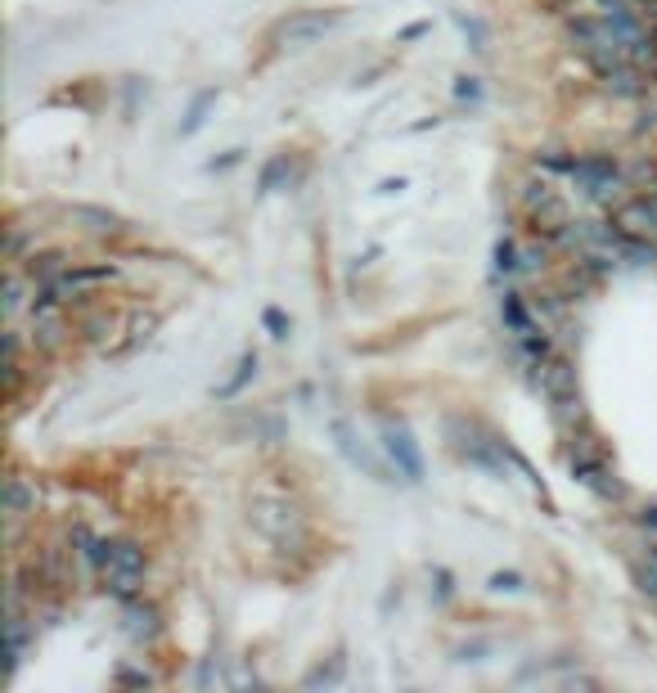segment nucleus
Wrapping results in <instances>:
<instances>
[{"label":"nucleus","instance_id":"obj_35","mask_svg":"<svg viewBox=\"0 0 657 693\" xmlns=\"http://www.w3.org/2000/svg\"><path fill=\"white\" fill-rule=\"evenodd\" d=\"M423 32H428V23H410L401 36H396V41H414V36H423Z\"/></svg>","mask_w":657,"mask_h":693},{"label":"nucleus","instance_id":"obj_15","mask_svg":"<svg viewBox=\"0 0 657 693\" xmlns=\"http://www.w3.org/2000/svg\"><path fill=\"white\" fill-rule=\"evenodd\" d=\"M68 266H72V261H68V252L50 248V252H32L23 270H27V279H32L36 288H45V284H50V279H59Z\"/></svg>","mask_w":657,"mask_h":693},{"label":"nucleus","instance_id":"obj_20","mask_svg":"<svg viewBox=\"0 0 657 693\" xmlns=\"http://www.w3.org/2000/svg\"><path fill=\"white\" fill-rule=\"evenodd\" d=\"M113 311H95V315H86V320H81V338H86V342H108V338H113Z\"/></svg>","mask_w":657,"mask_h":693},{"label":"nucleus","instance_id":"obj_26","mask_svg":"<svg viewBox=\"0 0 657 693\" xmlns=\"http://www.w3.org/2000/svg\"><path fill=\"white\" fill-rule=\"evenodd\" d=\"M639 585H644V594L657 599V545H648V558H644V567H639Z\"/></svg>","mask_w":657,"mask_h":693},{"label":"nucleus","instance_id":"obj_6","mask_svg":"<svg viewBox=\"0 0 657 693\" xmlns=\"http://www.w3.org/2000/svg\"><path fill=\"white\" fill-rule=\"evenodd\" d=\"M338 9H302V14H288L284 23H275V41L288 45V50H302V45L320 41L324 32L338 27Z\"/></svg>","mask_w":657,"mask_h":693},{"label":"nucleus","instance_id":"obj_21","mask_svg":"<svg viewBox=\"0 0 657 693\" xmlns=\"http://www.w3.org/2000/svg\"><path fill=\"white\" fill-rule=\"evenodd\" d=\"M626 185L635 189H657V158H639L626 167Z\"/></svg>","mask_w":657,"mask_h":693},{"label":"nucleus","instance_id":"obj_12","mask_svg":"<svg viewBox=\"0 0 657 693\" xmlns=\"http://www.w3.org/2000/svg\"><path fill=\"white\" fill-rule=\"evenodd\" d=\"M0 509H5L9 518H27V513H36V482H27L23 473H9L5 486H0Z\"/></svg>","mask_w":657,"mask_h":693},{"label":"nucleus","instance_id":"obj_1","mask_svg":"<svg viewBox=\"0 0 657 693\" xmlns=\"http://www.w3.org/2000/svg\"><path fill=\"white\" fill-rule=\"evenodd\" d=\"M252 522H257L261 536H270V545L293 554L306 545V518L293 500H279V495H257L252 500Z\"/></svg>","mask_w":657,"mask_h":693},{"label":"nucleus","instance_id":"obj_9","mask_svg":"<svg viewBox=\"0 0 657 693\" xmlns=\"http://www.w3.org/2000/svg\"><path fill=\"white\" fill-rule=\"evenodd\" d=\"M72 225H81L86 234H99V239H113V234H122L126 230V221L117 212H108V207H95V203H72L68 212Z\"/></svg>","mask_w":657,"mask_h":693},{"label":"nucleus","instance_id":"obj_27","mask_svg":"<svg viewBox=\"0 0 657 693\" xmlns=\"http://www.w3.org/2000/svg\"><path fill=\"white\" fill-rule=\"evenodd\" d=\"M153 329H158V315H135V320H131V342H126V347H135V342H144Z\"/></svg>","mask_w":657,"mask_h":693},{"label":"nucleus","instance_id":"obj_33","mask_svg":"<svg viewBox=\"0 0 657 693\" xmlns=\"http://www.w3.org/2000/svg\"><path fill=\"white\" fill-rule=\"evenodd\" d=\"M540 266H545V248H531V252H522V270H540Z\"/></svg>","mask_w":657,"mask_h":693},{"label":"nucleus","instance_id":"obj_7","mask_svg":"<svg viewBox=\"0 0 657 693\" xmlns=\"http://www.w3.org/2000/svg\"><path fill=\"white\" fill-rule=\"evenodd\" d=\"M113 275H117V266H81V270L68 266L59 279H50V284L41 288V297H36V302H41V306H63V302H72V297L90 293L95 284H108Z\"/></svg>","mask_w":657,"mask_h":693},{"label":"nucleus","instance_id":"obj_22","mask_svg":"<svg viewBox=\"0 0 657 693\" xmlns=\"http://www.w3.org/2000/svg\"><path fill=\"white\" fill-rule=\"evenodd\" d=\"M518 266H522L518 243H513V239H500V243H495V270H500V275H513Z\"/></svg>","mask_w":657,"mask_h":693},{"label":"nucleus","instance_id":"obj_16","mask_svg":"<svg viewBox=\"0 0 657 693\" xmlns=\"http://www.w3.org/2000/svg\"><path fill=\"white\" fill-rule=\"evenodd\" d=\"M288 176H293V158H288V153H275L257 176V194H275V189H284Z\"/></svg>","mask_w":657,"mask_h":693},{"label":"nucleus","instance_id":"obj_32","mask_svg":"<svg viewBox=\"0 0 657 693\" xmlns=\"http://www.w3.org/2000/svg\"><path fill=\"white\" fill-rule=\"evenodd\" d=\"M635 522H639V527H648V531H657V500L653 504H639Z\"/></svg>","mask_w":657,"mask_h":693},{"label":"nucleus","instance_id":"obj_19","mask_svg":"<svg viewBox=\"0 0 657 693\" xmlns=\"http://www.w3.org/2000/svg\"><path fill=\"white\" fill-rule=\"evenodd\" d=\"M500 311H504V324H509L513 333H531L536 324H531V315H527V306H522V297L518 293H504V302H500Z\"/></svg>","mask_w":657,"mask_h":693},{"label":"nucleus","instance_id":"obj_10","mask_svg":"<svg viewBox=\"0 0 657 693\" xmlns=\"http://www.w3.org/2000/svg\"><path fill=\"white\" fill-rule=\"evenodd\" d=\"M63 338H68V320H63L59 306L32 302V347L54 351V347H63Z\"/></svg>","mask_w":657,"mask_h":693},{"label":"nucleus","instance_id":"obj_31","mask_svg":"<svg viewBox=\"0 0 657 693\" xmlns=\"http://www.w3.org/2000/svg\"><path fill=\"white\" fill-rule=\"evenodd\" d=\"M455 95L459 99H477L482 95V86H477V77H455Z\"/></svg>","mask_w":657,"mask_h":693},{"label":"nucleus","instance_id":"obj_8","mask_svg":"<svg viewBox=\"0 0 657 693\" xmlns=\"http://www.w3.org/2000/svg\"><path fill=\"white\" fill-rule=\"evenodd\" d=\"M612 230H617L621 239H648V234H657V212H653V203H648V194L621 203L617 212H612Z\"/></svg>","mask_w":657,"mask_h":693},{"label":"nucleus","instance_id":"obj_18","mask_svg":"<svg viewBox=\"0 0 657 693\" xmlns=\"http://www.w3.org/2000/svg\"><path fill=\"white\" fill-rule=\"evenodd\" d=\"M216 104V86H207V90H198L194 99H189V113H185V122H180V135H194L198 126L207 122V108Z\"/></svg>","mask_w":657,"mask_h":693},{"label":"nucleus","instance_id":"obj_17","mask_svg":"<svg viewBox=\"0 0 657 693\" xmlns=\"http://www.w3.org/2000/svg\"><path fill=\"white\" fill-rule=\"evenodd\" d=\"M257 374V351H243L239 356V365H234V378L230 383H221L216 387V396H221V401H230V396H239L243 387H248V378Z\"/></svg>","mask_w":657,"mask_h":693},{"label":"nucleus","instance_id":"obj_3","mask_svg":"<svg viewBox=\"0 0 657 693\" xmlns=\"http://www.w3.org/2000/svg\"><path fill=\"white\" fill-rule=\"evenodd\" d=\"M446 437L455 441V455L459 459H468V464L486 468V473H495V477H509V468L500 464V459H504L500 437H491V432H482L477 423H464V419H450L446 423Z\"/></svg>","mask_w":657,"mask_h":693},{"label":"nucleus","instance_id":"obj_14","mask_svg":"<svg viewBox=\"0 0 657 693\" xmlns=\"http://www.w3.org/2000/svg\"><path fill=\"white\" fill-rule=\"evenodd\" d=\"M567 225H572V216H567V203L558 194L545 198L540 207H531V234H549V239H554V234H563Z\"/></svg>","mask_w":657,"mask_h":693},{"label":"nucleus","instance_id":"obj_11","mask_svg":"<svg viewBox=\"0 0 657 693\" xmlns=\"http://www.w3.org/2000/svg\"><path fill=\"white\" fill-rule=\"evenodd\" d=\"M122 630L135 639V644H149V639H158V630H162L158 608H153V603H144V599H131L122 608Z\"/></svg>","mask_w":657,"mask_h":693},{"label":"nucleus","instance_id":"obj_4","mask_svg":"<svg viewBox=\"0 0 657 693\" xmlns=\"http://www.w3.org/2000/svg\"><path fill=\"white\" fill-rule=\"evenodd\" d=\"M378 437H383V450L396 464V473H401L405 482H423V450H419V441H414V432L405 428L401 419H383L378 423Z\"/></svg>","mask_w":657,"mask_h":693},{"label":"nucleus","instance_id":"obj_28","mask_svg":"<svg viewBox=\"0 0 657 693\" xmlns=\"http://www.w3.org/2000/svg\"><path fill=\"white\" fill-rule=\"evenodd\" d=\"M261 320H266V329L275 333V338H288V315L279 311V306H266V315H261Z\"/></svg>","mask_w":657,"mask_h":693},{"label":"nucleus","instance_id":"obj_23","mask_svg":"<svg viewBox=\"0 0 657 693\" xmlns=\"http://www.w3.org/2000/svg\"><path fill=\"white\" fill-rule=\"evenodd\" d=\"M342 680V657H333L329 666H315L311 675L302 680V689H320V684H338Z\"/></svg>","mask_w":657,"mask_h":693},{"label":"nucleus","instance_id":"obj_34","mask_svg":"<svg viewBox=\"0 0 657 693\" xmlns=\"http://www.w3.org/2000/svg\"><path fill=\"white\" fill-rule=\"evenodd\" d=\"M603 14H630V0H599Z\"/></svg>","mask_w":657,"mask_h":693},{"label":"nucleus","instance_id":"obj_30","mask_svg":"<svg viewBox=\"0 0 657 693\" xmlns=\"http://www.w3.org/2000/svg\"><path fill=\"white\" fill-rule=\"evenodd\" d=\"M491 590H495V594H504V590H522V576H518V572H495V576H491Z\"/></svg>","mask_w":657,"mask_h":693},{"label":"nucleus","instance_id":"obj_5","mask_svg":"<svg viewBox=\"0 0 657 693\" xmlns=\"http://www.w3.org/2000/svg\"><path fill=\"white\" fill-rule=\"evenodd\" d=\"M572 180L590 198H608V194H617V189L626 185V171L617 167V158H612V153H585V158H576Z\"/></svg>","mask_w":657,"mask_h":693},{"label":"nucleus","instance_id":"obj_29","mask_svg":"<svg viewBox=\"0 0 657 693\" xmlns=\"http://www.w3.org/2000/svg\"><path fill=\"white\" fill-rule=\"evenodd\" d=\"M117 684H135V689H149L153 675H149V671H131V666H122V671H117Z\"/></svg>","mask_w":657,"mask_h":693},{"label":"nucleus","instance_id":"obj_13","mask_svg":"<svg viewBox=\"0 0 657 693\" xmlns=\"http://www.w3.org/2000/svg\"><path fill=\"white\" fill-rule=\"evenodd\" d=\"M333 437H338V450L351 459V464H356V468H365V473H369V477H378V482H387V468L378 464V459L369 455L365 446H356V432H351V423H347V419H338V423H333Z\"/></svg>","mask_w":657,"mask_h":693},{"label":"nucleus","instance_id":"obj_25","mask_svg":"<svg viewBox=\"0 0 657 693\" xmlns=\"http://www.w3.org/2000/svg\"><path fill=\"white\" fill-rule=\"evenodd\" d=\"M545 198H554V189H549V180H527V185H522V207H540L545 203Z\"/></svg>","mask_w":657,"mask_h":693},{"label":"nucleus","instance_id":"obj_2","mask_svg":"<svg viewBox=\"0 0 657 693\" xmlns=\"http://www.w3.org/2000/svg\"><path fill=\"white\" fill-rule=\"evenodd\" d=\"M540 387H545L549 405L558 410L563 423H585L581 410V378H576V365L567 356H549L540 360Z\"/></svg>","mask_w":657,"mask_h":693},{"label":"nucleus","instance_id":"obj_36","mask_svg":"<svg viewBox=\"0 0 657 693\" xmlns=\"http://www.w3.org/2000/svg\"><path fill=\"white\" fill-rule=\"evenodd\" d=\"M648 203H653V212H657V189H653V194H648Z\"/></svg>","mask_w":657,"mask_h":693},{"label":"nucleus","instance_id":"obj_24","mask_svg":"<svg viewBox=\"0 0 657 693\" xmlns=\"http://www.w3.org/2000/svg\"><path fill=\"white\" fill-rule=\"evenodd\" d=\"M23 284H27V279L18 275V270H9V275H5V315H9V320H14L18 306H23Z\"/></svg>","mask_w":657,"mask_h":693}]
</instances>
